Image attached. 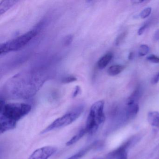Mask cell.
<instances>
[{
    "label": "cell",
    "instance_id": "obj_5",
    "mask_svg": "<svg viewBox=\"0 0 159 159\" xmlns=\"http://www.w3.org/2000/svg\"><path fill=\"white\" fill-rule=\"evenodd\" d=\"M57 147L47 146L34 151L28 159H49L57 152Z\"/></svg>",
    "mask_w": 159,
    "mask_h": 159
},
{
    "label": "cell",
    "instance_id": "obj_18",
    "mask_svg": "<svg viewBox=\"0 0 159 159\" xmlns=\"http://www.w3.org/2000/svg\"><path fill=\"white\" fill-rule=\"evenodd\" d=\"M77 80V78L73 76H68L64 78L62 81V82L64 83H70L72 82L76 81Z\"/></svg>",
    "mask_w": 159,
    "mask_h": 159
},
{
    "label": "cell",
    "instance_id": "obj_20",
    "mask_svg": "<svg viewBox=\"0 0 159 159\" xmlns=\"http://www.w3.org/2000/svg\"><path fill=\"white\" fill-rule=\"evenodd\" d=\"M159 82V72H158L157 74H155V76L153 77L152 80L151 81V83L152 84H155L158 83Z\"/></svg>",
    "mask_w": 159,
    "mask_h": 159
},
{
    "label": "cell",
    "instance_id": "obj_3",
    "mask_svg": "<svg viewBox=\"0 0 159 159\" xmlns=\"http://www.w3.org/2000/svg\"><path fill=\"white\" fill-rule=\"evenodd\" d=\"M84 110L83 105H79L68 111L61 117L56 119L52 123L44 128L41 134H44L53 130L66 127L75 122L80 118Z\"/></svg>",
    "mask_w": 159,
    "mask_h": 159
},
{
    "label": "cell",
    "instance_id": "obj_10",
    "mask_svg": "<svg viewBox=\"0 0 159 159\" xmlns=\"http://www.w3.org/2000/svg\"><path fill=\"white\" fill-rule=\"evenodd\" d=\"M125 68V67L122 65H113L109 68L107 70V73L110 76H116L120 73Z\"/></svg>",
    "mask_w": 159,
    "mask_h": 159
},
{
    "label": "cell",
    "instance_id": "obj_12",
    "mask_svg": "<svg viewBox=\"0 0 159 159\" xmlns=\"http://www.w3.org/2000/svg\"><path fill=\"white\" fill-rule=\"evenodd\" d=\"M86 134L84 130L82 128L76 135L74 136L73 137L71 138L66 143V145L67 146H70L77 143L78 141L80 140Z\"/></svg>",
    "mask_w": 159,
    "mask_h": 159
},
{
    "label": "cell",
    "instance_id": "obj_13",
    "mask_svg": "<svg viewBox=\"0 0 159 159\" xmlns=\"http://www.w3.org/2000/svg\"><path fill=\"white\" fill-rule=\"evenodd\" d=\"M140 92L139 89H137L132 93L131 95L128 98L126 104L137 103L138 100L140 97Z\"/></svg>",
    "mask_w": 159,
    "mask_h": 159
},
{
    "label": "cell",
    "instance_id": "obj_7",
    "mask_svg": "<svg viewBox=\"0 0 159 159\" xmlns=\"http://www.w3.org/2000/svg\"><path fill=\"white\" fill-rule=\"evenodd\" d=\"M113 57L112 53L108 52L102 56L97 63L98 67L99 69H103L107 66Z\"/></svg>",
    "mask_w": 159,
    "mask_h": 159
},
{
    "label": "cell",
    "instance_id": "obj_24",
    "mask_svg": "<svg viewBox=\"0 0 159 159\" xmlns=\"http://www.w3.org/2000/svg\"><path fill=\"white\" fill-rule=\"evenodd\" d=\"M153 39L155 41H158L159 39V30L155 31L153 36Z\"/></svg>",
    "mask_w": 159,
    "mask_h": 159
},
{
    "label": "cell",
    "instance_id": "obj_2",
    "mask_svg": "<svg viewBox=\"0 0 159 159\" xmlns=\"http://www.w3.org/2000/svg\"><path fill=\"white\" fill-rule=\"evenodd\" d=\"M105 102L103 100H99L94 103L91 108L86 120L85 126L83 129L86 134L95 133L102 124L106 119L104 112Z\"/></svg>",
    "mask_w": 159,
    "mask_h": 159
},
{
    "label": "cell",
    "instance_id": "obj_16",
    "mask_svg": "<svg viewBox=\"0 0 159 159\" xmlns=\"http://www.w3.org/2000/svg\"><path fill=\"white\" fill-rule=\"evenodd\" d=\"M152 11V8L150 7H148L143 10L139 14L140 18L142 19H145L147 18L150 15Z\"/></svg>",
    "mask_w": 159,
    "mask_h": 159
},
{
    "label": "cell",
    "instance_id": "obj_23",
    "mask_svg": "<svg viewBox=\"0 0 159 159\" xmlns=\"http://www.w3.org/2000/svg\"><path fill=\"white\" fill-rule=\"evenodd\" d=\"M80 87H79V86H78L76 87L75 91H74V93H73V97H75L77 96L79 94V93H80Z\"/></svg>",
    "mask_w": 159,
    "mask_h": 159
},
{
    "label": "cell",
    "instance_id": "obj_6",
    "mask_svg": "<svg viewBox=\"0 0 159 159\" xmlns=\"http://www.w3.org/2000/svg\"><path fill=\"white\" fill-rule=\"evenodd\" d=\"M139 110L138 103L126 104V117L128 119H132L136 116Z\"/></svg>",
    "mask_w": 159,
    "mask_h": 159
},
{
    "label": "cell",
    "instance_id": "obj_14",
    "mask_svg": "<svg viewBox=\"0 0 159 159\" xmlns=\"http://www.w3.org/2000/svg\"><path fill=\"white\" fill-rule=\"evenodd\" d=\"M149 47L146 44H142L139 47L138 54L140 57H143L148 54L149 52Z\"/></svg>",
    "mask_w": 159,
    "mask_h": 159
},
{
    "label": "cell",
    "instance_id": "obj_1",
    "mask_svg": "<svg viewBox=\"0 0 159 159\" xmlns=\"http://www.w3.org/2000/svg\"><path fill=\"white\" fill-rule=\"evenodd\" d=\"M31 110V106L29 104L22 103L6 104L1 99L0 131L1 134L15 129L17 122L26 116Z\"/></svg>",
    "mask_w": 159,
    "mask_h": 159
},
{
    "label": "cell",
    "instance_id": "obj_22",
    "mask_svg": "<svg viewBox=\"0 0 159 159\" xmlns=\"http://www.w3.org/2000/svg\"><path fill=\"white\" fill-rule=\"evenodd\" d=\"M117 159H127V154L126 151L120 153L117 157Z\"/></svg>",
    "mask_w": 159,
    "mask_h": 159
},
{
    "label": "cell",
    "instance_id": "obj_19",
    "mask_svg": "<svg viewBox=\"0 0 159 159\" xmlns=\"http://www.w3.org/2000/svg\"><path fill=\"white\" fill-rule=\"evenodd\" d=\"M73 40V37L71 35H68L65 38L64 40V44L65 45H69Z\"/></svg>",
    "mask_w": 159,
    "mask_h": 159
},
{
    "label": "cell",
    "instance_id": "obj_17",
    "mask_svg": "<svg viewBox=\"0 0 159 159\" xmlns=\"http://www.w3.org/2000/svg\"><path fill=\"white\" fill-rule=\"evenodd\" d=\"M147 60L152 63H159V57L155 55H151L147 57Z\"/></svg>",
    "mask_w": 159,
    "mask_h": 159
},
{
    "label": "cell",
    "instance_id": "obj_9",
    "mask_svg": "<svg viewBox=\"0 0 159 159\" xmlns=\"http://www.w3.org/2000/svg\"><path fill=\"white\" fill-rule=\"evenodd\" d=\"M96 143H94L82 149L81 150L79 151L77 153H75L74 155L70 157L69 158L66 159H80L82 157L85 155V154L87 153L88 152L90 151L94 147Z\"/></svg>",
    "mask_w": 159,
    "mask_h": 159
},
{
    "label": "cell",
    "instance_id": "obj_21",
    "mask_svg": "<svg viewBox=\"0 0 159 159\" xmlns=\"http://www.w3.org/2000/svg\"><path fill=\"white\" fill-rule=\"evenodd\" d=\"M147 25H144L141 26V27L139 29L138 31V34L139 36L142 35L143 33H144V31H145V30L147 28Z\"/></svg>",
    "mask_w": 159,
    "mask_h": 159
},
{
    "label": "cell",
    "instance_id": "obj_8",
    "mask_svg": "<svg viewBox=\"0 0 159 159\" xmlns=\"http://www.w3.org/2000/svg\"><path fill=\"white\" fill-rule=\"evenodd\" d=\"M148 120L149 123L154 126H159V113L156 111H150L148 115Z\"/></svg>",
    "mask_w": 159,
    "mask_h": 159
},
{
    "label": "cell",
    "instance_id": "obj_15",
    "mask_svg": "<svg viewBox=\"0 0 159 159\" xmlns=\"http://www.w3.org/2000/svg\"><path fill=\"white\" fill-rule=\"evenodd\" d=\"M127 33L128 32L127 31H124L119 35V36L116 39V41H115V44L116 45H120L124 40L125 37L127 36Z\"/></svg>",
    "mask_w": 159,
    "mask_h": 159
},
{
    "label": "cell",
    "instance_id": "obj_11",
    "mask_svg": "<svg viewBox=\"0 0 159 159\" xmlns=\"http://www.w3.org/2000/svg\"><path fill=\"white\" fill-rule=\"evenodd\" d=\"M17 2H18V1H4L2 2L0 4L1 15H2L8 11L9 9L13 7Z\"/></svg>",
    "mask_w": 159,
    "mask_h": 159
},
{
    "label": "cell",
    "instance_id": "obj_25",
    "mask_svg": "<svg viewBox=\"0 0 159 159\" xmlns=\"http://www.w3.org/2000/svg\"><path fill=\"white\" fill-rule=\"evenodd\" d=\"M134 57V53L133 52H131L129 54V55H128V59L129 60H132V59H133Z\"/></svg>",
    "mask_w": 159,
    "mask_h": 159
},
{
    "label": "cell",
    "instance_id": "obj_4",
    "mask_svg": "<svg viewBox=\"0 0 159 159\" xmlns=\"http://www.w3.org/2000/svg\"><path fill=\"white\" fill-rule=\"evenodd\" d=\"M37 30H30L0 45V54L4 55L11 52L18 51L27 45L37 35Z\"/></svg>",
    "mask_w": 159,
    "mask_h": 159
}]
</instances>
